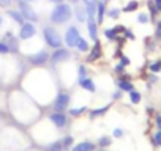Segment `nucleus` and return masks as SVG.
Here are the masks:
<instances>
[{
	"instance_id": "f257e3e1",
	"label": "nucleus",
	"mask_w": 161,
	"mask_h": 151,
	"mask_svg": "<svg viewBox=\"0 0 161 151\" xmlns=\"http://www.w3.org/2000/svg\"><path fill=\"white\" fill-rule=\"evenodd\" d=\"M71 18H73V11L68 3H57V7L49 14V21L52 24H65Z\"/></svg>"
},
{
	"instance_id": "f03ea898",
	"label": "nucleus",
	"mask_w": 161,
	"mask_h": 151,
	"mask_svg": "<svg viewBox=\"0 0 161 151\" xmlns=\"http://www.w3.org/2000/svg\"><path fill=\"white\" fill-rule=\"evenodd\" d=\"M43 36H44V41L47 43V46H51V47H54V49H58V47H62V38H60V35L57 33V30L55 29H52V27H44L43 29Z\"/></svg>"
},
{
	"instance_id": "7ed1b4c3",
	"label": "nucleus",
	"mask_w": 161,
	"mask_h": 151,
	"mask_svg": "<svg viewBox=\"0 0 161 151\" xmlns=\"http://www.w3.org/2000/svg\"><path fill=\"white\" fill-rule=\"evenodd\" d=\"M19 11H21V14L24 16V19L25 21H29V22H36L40 18H38V14L35 13V10L30 7V3H27L25 0H19Z\"/></svg>"
},
{
	"instance_id": "20e7f679",
	"label": "nucleus",
	"mask_w": 161,
	"mask_h": 151,
	"mask_svg": "<svg viewBox=\"0 0 161 151\" xmlns=\"http://www.w3.org/2000/svg\"><path fill=\"white\" fill-rule=\"evenodd\" d=\"M80 38H82V36H80V33H79V29L76 25H71L66 30V33H65V44L68 47H76Z\"/></svg>"
},
{
	"instance_id": "39448f33",
	"label": "nucleus",
	"mask_w": 161,
	"mask_h": 151,
	"mask_svg": "<svg viewBox=\"0 0 161 151\" xmlns=\"http://www.w3.org/2000/svg\"><path fill=\"white\" fill-rule=\"evenodd\" d=\"M35 35H36L35 24H33V22H29V21H25V22L21 25V30H19V38H21L22 41H25V39H30V38H33Z\"/></svg>"
},
{
	"instance_id": "423d86ee",
	"label": "nucleus",
	"mask_w": 161,
	"mask_h": 151,
	"mask_svg": "<svg viewBox=\"0 0 161 151\" xmlns=\"http://www.w3.org/2000/svg\"><path fill=\"white\" fill-rule=\"evenodd\" d=\"M68 104H69V95L65 91H60L54 101V109H55V112H63L68 107Z\"/></svg>"
},
{
	"instance_id": "0eeeda50",
	"label": "nucleus",
	"mask_w": 161,
	"mask_h": 151,
	"mask_svg": "<svg viewBox=\"0 0 161 151\" xmlns=\"http://www.w3.org/2000/svg\"><path fill=\"white\" fill-rule=\"evenodd\" d=\"M49 60V54L46 50H40V52H35L33 55H30V63L33 66H43L44 63H47Z\"/></svg>"
},
{
	"instance_id": "6e6552de",
	"label": "nucleus",
	"mask_w": 161,
	"mask_h": 151,
	"mask_svg": "<svg viewBox=\"0 0 161 151\" xmlns=\"http://www.w3.org/2000/svg\"><path fill=\"white\" fill-rule=\"evenodd\" d=\"M68 58H69V50L68 49H63V47L55 49V52L51 55V61L52 63H60V61L68 60Z\"/></svg>"
},
{
	"instance_id": "1a4fd4ad",
	"label": "nucleus",
	"mask_w": 161,
	"mask_h": 151,
	"mask_svg": "<svg viewBox=\"0 0 161 151\" xmlns=\"http://www.w3.org/2000/svg\"><path fill=\"white\" fill-rule=\"evenodd\" d=\"M97 21H95V16H89L87 18V30H89V35L93 41H98V32H97Z\"/></svg>"
},
{
	"instance_id": "9d476101",
	"label": "nucleus",
	"mask_w": 161,
	"mask_h": 151,
	"mask_svg": "<svg viewBox=\"0 0 161 151\" xmlns=\"http://www.w3.org/2000/svg\"><path fill=\"white\" fill-rule=\"evenodd\" d=\"M49 118L57 128H65L66 126V115L63 112H54V113L49 115Z\"/></svg>"
},
{
	"instance_id": "9b49d317",
	"label": "nucleus",
	"mask_w": 161,
	"mask_h": 151,
	"mask_svg": "<svg viewBox=\"0 0 161 151\" xmlns=\"http://www.w3.org/2000/svg\"><path fill=\"white\" fill-rule=\"evenodd\" d=\"M79 85L82 87L84 90H87V91H90V93H95V90H97V87H95V84H93V81L90 79V77H80L79 79Z\"/></svg>"
},
{
	"instance_id": "f8f14e48",
	"label": "nucleus",
	"mask_w": 161,
	"mask_h": 151,
	"mask_svg": "<svg viewBox=\"0 0 161 151\" xmlns=\"http://www.w3.org/2000/svg\"><path fill=\"white\" fill-rule=\"evenodd\" d=\"M101 55H103L101 44H100V41H95V46L92 47V50H90V55L87 57V60H89V61H93V60H98Z\"/></svg>"
},
{
	"instance_id": "ddd939ff",
	"label": "nucleus",
	"mask_w": 161,
	"mask_h": 151,
	"mask_svg": "<svg viewBox=\"0 0 161 151\" xmlns=\"http://www.w3.org/2000/svg\"><path fill=\"white\" fill-rule=\"evenodd\" d=\"M106 16V2H98L97 5V24H103Z\"/></svg>"
},
{
	"instance_id": "4468645a",
	"label": "nucleus",
	"mask_w": 161,
	"mask_h": 151,
	"mask_svg": "<svg viewBox=\"0 0 161 151\" xmlns=\"http://www.w3.org/2000/svg\"><path fill=\"white\" fill-rule=\"evenodd\" d=\"M93 149H95V145L92 142H80L73 146V151H93Z\"/></svg>"
},
{
	"instance_id": "2eb2a0df",
	"label": "nucleus",
	"mask_w": 161,
	"mask_h": 151,
	"mask_svg": "<svg viewBox=\"0 0 161 151\" xmlns=\"http://www.w3.org/2000/svg\"><path fill=\"white\" fill-rule=\"evenodd\" d=\"M8 16L14 21V22H18V24H24L25 22V19H24V16L21 14V11H16V10H8Z\"/></svg>"
},
{
	"instance_id": "dca6fc26",
	"label": "nucleus",
	"mask_w": 161,
	"mask_h": 151,
	"mask_svg": "<svg viewBox=\"0 0 161 151\" xmlns=\"http://www.w3.org/2000/svg\"><path fill=\"white\" fill-rule=\"evenodd\" d=\"M117 85H119V88L122 90V91H133L134 90V85L130 82V81H125V79H120L119 82H117Z\"/></svg>"
},
{
	"instance_id": "f3484780",
	"label": "nucleus",
	"mask_w": 161,
	"mask_h": 151,
	"mask_svg": "<svg viewBox=\"0 0 161 151\" xmlns=\"http://www.w3.org/2000/svg\"><path fill=\"white\" fill-rule=\"evenodd\" d=\"M137 8H139V2H136V0H131L128 5H125L123 11H125V13H133V11H136Z\"/></svg>"
},
{
	"instance_id": "a211bd4d",
	"label": "nucleus",
	"mask_w": 161,
	"mask_h": 151,
	"mask_svg": "<svg viewBox=\"0 0 161 151\" xmlns=\"http://www.w3.org/2000/svg\"><path fill=\"white\" fill-rule=\"evenodd\" d=\"M141 99H142V95H141L139 91H136V90L130 91V101H131L133 104H139Z\"/></svg>"
},
{
	"instance_id": "6ab92c4d",
	"label": "nucleus",
	"mask_w": 161,
	"mask_h": 151,
	"mask_svg": "<svg viewBox=\"0 0 161 151\" xmlns=\"http://www.w3.org/2000/svg\"><path fill=\"white\" fill-rule=\"evenodd\" d=\"M147 7H148V11H150V19L153 21V19L156 18V14H158V10H156V5L153 3V0H150V2L147 3Z\"/></svg>"
},
{
	"instance_id": "aec40b11",
	"label": "nucleus",
	"mask_w": 161,
	"mask_h": 151,
	"mask_svg": "<svg viewBox=\"0 0 161 151\" xmlns=\"http://www.w3.org/2000/svg\"><path fill=\"white\" fill-rule=\"evenodd\" d=\"M108 110H109V106H104V107H101V109H95V110H92L90 117H92V118H97V117H100V115H104Z\"/></svg>"
},
{
	"instance_id": "412c9836",
	"label": "nucleus",
	"mask_w": 161,
	"mask_h": 151,
	"mask_svg": "<svg viewBox=\"0 0 161 151\" xmlns=\"http://www.w3.org/2000/svg\"><path fill=\"white\" fill-rule=\"evenodd\" d=\"M76 47H77L80 52H87V50H89V41H87V39H84V38H80Z\"/></svg>"
},
{
	"instance_id": "4be33fe9",
	"label": "nucleus",
	"mask_w": 161,
	"mask_h": 151,
	"mask_svg": "<svg viewBox=\"0 0 161 151\" xmlns=\"http://www.w3.org/2000/svg\"><path fill=\"white\" fill-rule=\"evenodd\" d=\"M104 36H106L109 41H115V39H117V33H115L114 29H106V30H104Z\"/></svg>"
},
{
	"instance_id": "5701e85b",
	"label": "nucleus",
	"mask_w": 161,
	"mask_h": 151,
	"mask_svg": "<svg viewBox=\"0 0 161 151\" xmlns=\"http://www.w3.org/2000/svg\"><path fill=\"white\" fill-rule=\"evenodd\" d=\"M47 151H63V143L62 142H54V143H51Z\"/></svg>"
},
{
	"instance_id": "b1692460",
	"label": "nucleus",
	"mask_w": 161,
	"mask_h": 151,
	"mask_svg": "<svg viewBox=\"0 0 161 151\" xmlns=\"http://www.w3.org/2000/svg\"><path fill=\"white\" fill-rule=\"evenodd\" d=\"M150 21V14H147V13H139V16H137V22L139 24H147Z\"/></svg>"
},
{
	"instance_id": "393cba45",
	"label": "nucleus",
	"mask_w": 161,
	"mask_h": 151,
	"mask_svg": "<svg viewBox=\"0 0 161 151\" xmlns=\"http://www.w3.org/2000/svg\"><path fill=\"white\" fill-rule=\"evenodd\" d=\"M10 54V47L5 41H0V55H7Z\"/></svg>"
},
{
	"instance_id": "a878e982",
	"label": "nucleus",
	"mask_w": 161,
	"mask_h": 151,
	"mask_svg": "<svg viewBox=\"0 0 161 151\" xmlns=\"http://www.w3.org/2000/svg\"><path fill=\"white\" fill-rule=\"evenodd\" d=\"M108 16H109L111 19H117V18H120V10H119V8H112V10L108 11Z\"/></svg>"
},
{
	"instance_id": "bb28decb",
	"label": "nucleus",
	"mask_w": 161,
	"mask_h": 151,
	"mask_svg": "<svg viewBox=\"0 0 161 151\" xmlns=\"http://www.w3.org/2000/svg\"><path fill=\"white\" fill-rule=\"evenodd\" d=\"M148 69H150V72H159V71H161V65H159V61H153V63H150Z\"/></svg>"
},
{
	"instance_id": "cd10ccee",
	"label": "nucleus",
	"mask_w": 161,
	"mask_h": 151,
	"mask_svg": "<svg viewBox=\"0 0 161 151\" xmlns=\"http://www.w3.org/2000/svg\"><path fill=\"white\" fill-rule=\"evenodd\" d=\"M76 18H77V21H87V19H86V13H84V10H80V8L76 10Z\"/></svg>"
},
{
	"instance_id": "c85d7f7f",
	"label": "nucleus",
	"mask_w": 161,
	"mask_h": 151,
	"mask_svg": "<svg viewBox=\"0 0 161 151\" xmlns=\"http://www.w3.org/2000/svg\"><path fill=\"white\" fill-rule=\"evenodd\" d=\"M153 143L156 146H161V131H158L155 135H153Z\"/></svg>"
},
{
	"instance_id": "c756f323",
	"label": "nucleus",
	"mask_w": 161,
	"mask_h": 151,
	"mask_svg": "<svg viewBox=\"0 0 161 151\" xmlns=\"http://www.w3.org/2000/svg\"><path fill=\"white\" fill-rule=\"evenodd\" d=\"M82 112H86V107H79V109H71V110H69V115L76 117V115H80Z\"/></svg>"
},
{
	"instance_id": "7c9ffc66",
	"label": "nucleus",
	"mask_w": 161,
	"mask_h": 151,
	"mask_svg": "<svg viewBox=\"0 0 161 151\" xmlns=\"http://www.w3.org/2000/svg\"><path fill=\"white\" fill-rule=\"evenodd\" d=\"M87 76V68H86V65H79V79L80 77H86Z\"/></svg>"
},
{
	"instance_id": "2f4dec72",
	"label": "nucleus",
	"mask_w": 161,
	"mask_h": 151,
	"mask_svg": "<svg viewBox=\"0 0 161 151\" xmlns=\"http://www.w3.org/2000/svg\"><path fill=\"white\" fill-rule=\"evenodd\" d=\"M109 145H111V138L109 137H101L100 138V146L104 148V146H109Z\"/></svg>"
},
{
	"instance_id": "473e14b6",
	"label": "nucleus",
	"mask_w": 161,
	"mask_h": 151,
	"mask_svg": "<svg viewBox=\"0 0 161 151\" xmlns=\"http://www.w3.org/2000/svg\"><path fill=\"white\" fill-rule=\"evenodd\" d=\"M114 71H115L117 74H122V72L125 71V66H123L122 63H119V65H115V68H114Z\"/></svg>"
},
{
	"instance_id": "72a5a7b5",
	"label": "nucleus",
	"mask_w": 161,
	"mask_h": 151,
	"mask_svg": "<svg viewBox=\"0 0 161 151\" xmlns=\"http://www.w3.org/2000/svg\"><path fill=\"white\" fill-rule=\"evenodd\" d=\"M114 30H115V33H125V32H126V27L117 25V27H114Z\"/></svg>"
},
{
	"instance_id": "f704fd0d",
	"label": "nucleus",
	"mask_w": 161,
	"mask_h": 151,
	"mask_svg": "<svg viewBox=\"0 0 161 151\" xmlns=\"http://www.w3.org/2000/svg\"><path fill=\"white\" fill-rule=\"evenodd\" d=\"M120 63H122L123 66H128V65H130V58L125 57V55H122V57H120Z\"/></svg>"
},
{
	"instance_id": "c9c22d12",
	"label": "nucleus",
	"mask_w": 161,
	"mask_h": 151,
	"mask_svg": "<svg viewBox=\"0 0 161 151\" xmlns=\"http://www.w3.org/2000/svg\"><path fill=\"white\" fill-rule=\"evenodd\" d=\"M73 143V137H65V140H63V146H69Z\"/></svg>"
},
{
	"instance_id": "e433bc0d",
	"label": "nucleus",
	"mask_w": 161,
	"mask_h": 151,
	"mask_svg": "<svg viewBox=\"0 0 161 151\" xmlns=\"http://www.w3.org/2000/svg\"><path fill=\"white\" fill-rule=\"evenodd\" d=\"M122 135H123L122 129H114V137H122Z\"/></svg>"
},
{
	"instance_id": "4c0bfd02",
	"label": "nucleus",
	"mask_w": 161,
	"mask_h": 151,
	"mask_svg": "<svg viewBox=\"0 0 161 151\" xmlns=\"http://www.w3.org/2000/svg\"><path fill=\"white\" fill-rule=\"evenodd\" d=\"M153 3L156 5V10H158V13H161V0H153Z\"/></svg>"
},
{
	"instance_id": "58836bf2",
	"label": "nucleus",
	"mask_w": 161,
	"mask_h": 151,
	"mask_svg": "<svg viewBox=\"0 0 161 151\" xmlns=\"http://www.w3.org/2000/svg\"><path fill=\"white\" fill-rule=\"evenodd\" d=\"M156 126H158V129L161 131V115H158V117H156Z\"/></svg>"
},
{
	"instance_id": "ea45409f",
	"label": "nucleus",
	"mask_w": 161,
	"mask_h": 151,
	"mask_svg": "<svg viewBox=\"0 0 161 151\" xmlns=\"http://www.w3.org/2000/svg\"><path fill=\"white\" fill-rule=\"evenodd\" d=\"M86 5H90V3H98V0H84Z\"/></svg>"
},
{
	"instance_id": "a19ab883",
	"label": "nucleus",
	"mask_w": 161,
	"mask_h": 151,
	"mask_svg": "<svg viewBox=\"0 0 161 151\" xmlns=\"http://www.w3.org/2000/svg\"><path fill=\"white\" fill-rule=\"evenodd\" d=\"M8 2H10V0H0V5H3V7H8Z\"/></svg>"
},
{
	"instance_id": "79ce46f5",
	"label": "nucleus",
	"mask_w": 161,
	"mask_h": 151,
	"mask_svg": "<svg viewBox=\"0 0 161 151\" xmlns=\"http://www.w3.org/2000/svg\"><path fill=\"white\" fill-rule=\"evenodd\" d=\"M112 98H114V99H119V98H120V93H119V91H117V93H114V95H112Z\"/></svg>"
},
{
	"instance_id": "37998d69",
	"label": "nucleus",
	"mask_w": 161,
	"mask_h": 151,
	"mask_svg": "<svg viewBox=\"0 0 161 151\" xmlns=\"http://www.w3.org/2000/svg\"><path fill=\"white\" fill-rule=\"evenodd\" d=\"M51 2H54V3H62L63 0H51Z\"/></svg>"
},
{
	"instance_id": "c03bdc74",
	"label": "nucleus",
	"mask_w": 161,
	"mask_h": 151,
	"mask_svg": "<svg viewBox=\"0 0 161 151\" xmlns=\"http://www.w3.org/2000/svg\"><path fill=\"white\" fill-rule=\"evenodd\" d=\"M69 2H71V3H77V2H79V0H69Z\"/></svg>"
},
{
	"instance_id": "a18cd8bd",
	"label": "nucleus",
	"mask_w": 161,
	"mask_h": 151,
	"mask_svg": "<svg viewBox=\"0 0 161 151\" xmlns=\"http://www.w3.org/2000/svg\"><path fill=\"white\" fill-rule=\"evenodd\" d=\"M2 21H3V19H2V16H0V25H2Z\"/></svg>"
},
{
	"instance_id": "49530a36",
	"label": "nucleus",
	"mask_w": 161,
	"mask_h": 151,
	"mask_svg": "<svg viewBox=\"0 0 161 151\" xmlns=\"http://www.w3.org/2000/svg\"><path fill=\"white\" fill-rule=\"evenodd\" d=\"M101 2H108V0H101Z\"/></svg>"
},
{
	"instance_id": "de8ad7c7",
	"label": "nucleus",
	"mask_w": 161,
	"mask_h": 151,
	"mask_svg": "<svg viewBox=\"0 0 161 151\" xmlns=\"http://www.w3.org/2000/svg\"><path fill=\"white\" fill-rule=\"evenodd\" d=\"M25 2H32V0H25Z\"/></svg>"
},
{
	"instance_id": "09e8293b",
	"label": "nucleus",
	"mask_w": 161,
	"mask_h": 151,
	"mask_svg": "<svg viewBox=\"0 0 161 151\" xmlns=\"http://www.w3.org/2000/svg\"><path fill=\"white\" fill-rule=\"evenodd\" d=\"M159 65H161V60H159Z\"/></svg>"
}]
</instances>
